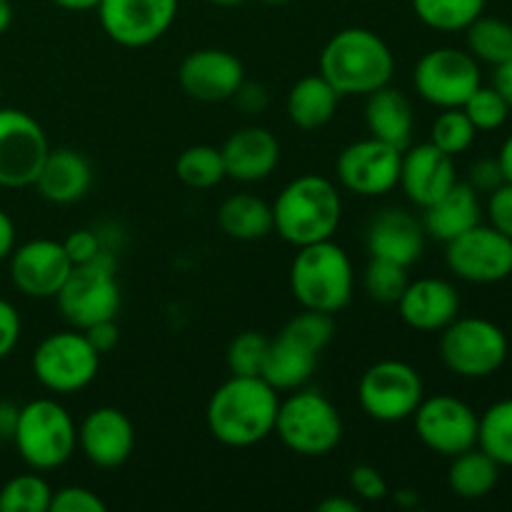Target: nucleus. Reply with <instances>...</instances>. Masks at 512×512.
Returning a JSON list of instances; mask_svg holds the SVG:
<instances>
[{"label":"nucleus","instance_id":"obj_1","mask_svg":"<svg viewBox=\"0 0 512 512\" xmlns=\"http://www.w3.org/2000/svg\"><path fill=\"white\" fill-rule=\"evenodd\" d=\"M280 395L260 375H230L205 408L208 433L225 448H253L270 438Z\"/></svg>","mask_w":512,"mask_h":512},{"label":"nucleus","instance_id":"obj_2","mask_svg":"<svg viewBox=\"0 0 512 512\" xmlns=\"http://www.w3.org/2000/svg\"><path fill=\"white\" fill-rule=\"evenodd\" d=\"M273 208V230L285 243L303 245L330 240L343 220V198L333 180L323 175H298L278 193Z\"/></svg>","mask_w":512,"mask_h":512},{"label":"nucleus","instance_id":"obj_3","mask_svg":"<svg viewBox=\"0 0 512 512\" xmlns=\"http://www.w3.org/2000/svg\"><path fill=\"white\" fill-rule=\"evenodd\" d=\"M395 55L375 30L343 28L320 53V75L343 95H370L390 85Z\"/></svg>","mask_w":512,"mask_h":512},{"label":"nucleus","instance_id":"obj_4","mask_svg":"<svg viewBox=\"0 0 512 512\" xmlns=\"http://www.w3.org/2000/svg\"><path fill=\"white\" fill-rule=\"evenodd\" d=\"M353 260L330 240L303 245L290 265V293L305 310L335 315L353 298Z\"/></svg>","mask_w":512,"mask_h":512},{"label":"nucleus","instance_id":"obj_5","mask_svg":"<svg viewBox=\"0 0 512 512\" xmlns=\"http://www.w3.org/2000/svg\"><path fill=\"white\" fill-rule=\"evenodd\" d=\"M273 433L290 453L325 458L338 448L345 428L340 410L328 395L313 388H298L280 400Z\"/></svg>","mask_w":512,"mask_h":512},{"label":"nucleus","instance_id":"obj_6","mask_svg":"<svg viewBox=\"0 0 512 512\" xmlns=\"http://www.w3.org/2000/svg\"><path fill=\"white\" fill-rule=\"evenodd\" d=\"M13 445L20 460L35 473L63 468L78 448L73 415L53 398H35L18 413Z\"/></svg>","mask_w":512,"mask_h":512},{"label":"nucleus","instance_id":"obj_7","mask_svg":"<svg viewBox=\"0 0 512 512\" xmlns=\"http://www.w3.org/2000/svg\"><path fill=\"white\" fill-rule=\"evenodd\" d=\"M55 300L63 318L78 330L103 320H115L123 298H120L118 260L113 250L103 248L90 263L73 265Z\"/></svg>","mask_w":512,"mask_h":512},{"label":"nucleus","instance_id":"obj_8","mask_svg":"<svg viewBox=\"0 0 512 512\" xmlns=\"http://www.w3.org/2000/svg\"><path fill=\"white\" fill-rule=\"evenodd\" d=\"M440 358L445 368L465 380H483L498 373L508 360V335L498 323L478 315L455 318L440 330Z\"/></svg>","mask_w":512,"mask_h":512},{"label":"nucleus","instance_id":"obj_9","mask_svg":"<svg viewBox=\"0 0 512 512\" xmlns=\"http://www.w3.org/2000/svg\"><path fill=\"white\" fill-rule=\"evenodd\" d=\"M100 358L103 355L90 345L83 330H58L35 348L33 375L50 393L73 395L98 378Z\"/></svg>","mask_w":512,"mask_h":512},{"label":"nucleus","instance_id":"obj_10","mask_svg":"<svg viewBox=\"0 0 512 512\" xmlns=\"http://www.w3.org/2000/svg\"><path fill=\"white\" fill-rule=\"evenodd\" d=\"M425 398L418 370L403 360H378L358 383V403L375 423H403L413 418Z\"/></svg>","mask_w":512,"mask_h":512},{"label":"nucleus","instance_id":"obj_11","mask_svg":"<svg viewBox=\"0 0 512 512\" xmlns=\"http://www.w3.org/2000/svg\"><path fill=\"white\" fill-rule=\"evenodd\" d=\"M415 93L435 108H463L465 100L483 85L480 63L468 50L433 48L415 63Z\"/></svg>","mask_w":512,"mask_h":512},{"label":"nucleus","instance_id":"obj_12","mask_svg":"<svg viewBox=\"0 0 512 512\" xmlns=\"http://www.w3.org/2000/svg\"><path fill=\"white\" fill-rule=\"evenodd\" d=\"M445 263L465 283H503L512 275V240L493 225L478 223L445 243Z\"/></svg>","mask_w":512,"mask_h":512},{"label":"nucleus","instance_id":"obj_13","mask_svg":"<svg viewBox=\"0 0 512 512\" xmlns=\"http://www.w3.org/2000/svg\"><path fill=\"white\" fill-rule=\"evenodd\" d=\"M413 425L420 443L443 458H455L478 445V413L455 395L423 398L413 413Z\"/></svg>","mask_w":512,"mask_h":512},{"label":"nucleus","instance_id":"obj_14","mask_svg":"<svg viewBox=\"0 0 512 512\" xmlns=\"http://www.w3.org/2000/svg\"><path fill=\"white\" fill-rule=\"evenodd\" d=\"M403 150L378 138L355 140L345 145L335 163L340 188L358 198H383L400 183Z\"/></svg>","mask_w":512,"mask_h":512},{"label":"nucleus","instance_id":"obj_15","mask_svg":"<svg viewBox=\"0 0 512 512\" xmlns=\"http://www.w3.org/2000/svg\"><path fill=\"white\" fill-rule=\"evenodd\" d=\"M50 153L38 120L18 108H0V188H28Z\"/></svg>","mask_w":512,"mask_h":512},{"label":"nucleus","instance_id":"obj_16","mask_svg":"<svg viewBox=\"0 0 512 512\" xmlns=\"http://www.w3.org/2000/svg\"><path fill=\"white\" fill-rule=\"evenodd\" d=\"M178 0H100V28L123 48H145L170 30Z\"/></svg>","mask_w":512,"mask_h":512},{"label":"nucleus","instance_id":"obj_17","mask_svg":"<svg viewBox=\"0 0 512 512\" xmlns=\"http://www.w3.org/2000/svg\"><path fill=\"white\" fill-rule=\"evenodd\" d=\"M8 260L10 280L15 288L35 300L55 298L73 270L63 240H28V243L18 245Z\"/></svg>","mask_w":512,"mask_h":512},{"label":"nucleus","instance_id":"obj_18","mask_svg":"<svg viewBox=\"0 0 512 512\" xmlns=\"http://www.w3.org/2000/svg\"><path fill=\"white\" fill-rule=\"evenodd\" d=\"M245 80V68L238 55L223 48H203L180 63L178 83L188 98L200 103L233 100Z\"/></svg>","mask_w":512,"mask_h":512},{"label":"nucleus","instance_id":"obj_19","mask_svg":"<svg viewBox=\"0 0 512 512\" xmlns=\"http://www.w3.org/2000/svg\"><path fill=\"white\" fill-rule=\"evenodd\" d=\"M78 448L90 465L115 470L128 463L135 450V428L128 415L118 408L90 410L78 425Z\"/></svg>","mask_w":512,"mask_h":512},{"label":"nucleus","instance_id":"obj_20","mask_svg":"<svg viewBox=\"0 0 512 512\" xmlns=\"http://www.w3.org/2000/svg\"><path fill=\"white\" fill-rule=\"evenodd\" d=\"M455 183H458L455 160L440 148H435L430 140L420 145H408L403 150L398 185L408 195L410 203L425 210L435 200L443 198Z\"/></svg>","mask_w":512,"mask_h":512},{"label":"nucleus","instance_id":"obj_21","mask_svg":"<svg viewBox=\"0 0 512 512\" xmlns=\"http://www.w3.org/2000/svg\"><path fill=\"white\" fill-rule=\"evenodd\" d=\"M365 248L370 258L390 260L410 268L425 250L423 220L403 208H385L370 218L365 228Z\"/></svg>","mask_w":512,"mask_h":512},{"label":"nucleus","instance_id":"obj_22","mask_svg":"<svg viewBox=\"0 0 512 512\" xmlns=\"http://www.w3.org/2000/svg\"><path fill=\"white\" fill-rule=\"evenodd\" d=\"M398 313L418 333H440L460 315V293L443 278H418L405 285Z\"/></svg>","mask_w":512,"mask_h":512},{"label":"nucleus","instance_id":"obj_23","mask_svg":"<svg viewBox=\"0 0 512 512\" xmlns=\"http://www.w3.org/2000/svg\"><path fill=\"white\" fill-rule=\"evenodd\" d=\"M225 175L238 183H260L270 178L280 163V143L263 125H245L235 130L220 148Z\"/></svg>","mask_w":512,"mask_h":512},{"label":"nucleus","instance_id":"obj_24","mask_svg":"<svg viewBox=\"0 0 512 512\" xmlns=\"http://www.w3.org/2000/svg\"><path fill=\"white\" fill-rule=\"evenodd\" d=\"M40 198L55 205H73L88 195L93 185V168L83 153L73 148H50L45 163L35 178Z\"/></svg>","mask_w":512,"mask_h":512},{"label":"nucleus","instance_id":"obj_25","mask_svg":"<svg viewBox=\"0 0 512 512\" xmlns=\"http://www.w3.org/2000/svg\"><path fill=\"white\" fill-rule=\"evenodd\" d=\"M365 98V125L370 138L383 140L398 150L413 145L415 110L403 90L383 85Z\"/></svg>","mask_w":512,"mask_h":512},{"label":"nucleus","instance_id":"obj_26","mask_svg":"<svg viewBox=\"0 0 512 512\" xmlns=\"http://www.w3.org/2000/svg\"><path fill=\"white\" fill-rule=\"evenodd\" d=\"M318 350L308 348L305 343H300L293 335L283 333L280 330L268 345V355H265L263 370H260V378L275 388L278 393H290V390H298L308 385V380L313 378L315 368H318Z\"/></svg>","mask_w":512,"mask_h":512},{"label":"nucleus","instance_id":"obj_27","mask_svg":"<svg viewBox=\"0 0 512 512\" xmlns=\"http://www.w3.org/2000/svg\"><path fill=\"white\" fill-rule=\"evenodd\" d=\"M423 213L425 235L440 240V243H450L453 238L463 235L465 230L483 223L480 193H475L468 183H460V180L443 195V198L435 200L433 205H428Z\"/></svg>","mask_w":512,"mask_h":512},{"label":"nucleus","instance_id":"obj_28","mask_svg":"<svg viewBox=\"0 0 512 512\" xmlns=\"http://www.w3.org/2000/svg\"><path fill=\"white\" fill-rule=\"evenodd\" d=\"M340 93L323 75H305L290 88L285 98V113L300 130L325 128L338 113Z\"/></svg>","mask_w":512,"mask_h":512},{"label":"nucleus","instance_id":"obj_29","mask_svg":"<svg viewBox=\"0 0 512 512\" xmlns=\"http://www.w3.org/2000/svg\"><path fill=\"white\" fill-rule=\"evenodd\" d=\"M218 225L228 238L240 243L263 240L273 233V208L258 195L235 193L220 205Z\"/></svg>","mask_w":512,"mask_h":512},{"label":"nucleus","instance_id":"obj_30","mask_svg":"<svg viewBox=\"0 0 512 512\" xmlns=\"http://www.w3.org/2000/svg\"><path fill=\"white\" fill-rule=\"evenodd\" d=\"M500 465L478 445L450 458L448 488L460 500H483L498 488Z\"/></svg>","mask_w":512,"mask_h":512},{"label":"nucleus","instance_id":"obj_31","mask_svg":"<svg viewBox=\"0 0 512 512\" xmlns=\"http://www.w3.org/2000/svg\"><path fill=\"white\" fill-rule=\"evenodd\" d=\"M465 40H468V53L478 63L500 65L512 58V25L500 18L480 15L465 28Z\"/></svg>","mask_w":512,"mask_h":512},{"label":"nucleus","instance_id":"obj_32","mask_svg":"<svg viewBox=\"0 0 512 512\" xmlns=\"http://www.w3.org/2000/svg\"><path fill=\"white\" fill-rule=\"evenodd\" d=\"M478 448L500 468H512V398H503L478 415Z\"/></svg>","mask_w":512,"mask_h":512},{"label":"nucleus","instance_id":"obj_33","mask_svg":"<svg viewBox=\"0 0 512 512\" xmlns=\"http://www.w3.org/2000/svg\"><path fill=\"white\" fill-rule=\"evenodd\" d=\"M175 175L183 185L193 190H210L215 185L223 183L228 175H225V163L223 153L215 145H190L175 160Z\"/></svg>","mask_w":512,"mask_h":512},{"label":"nucleus","instance_id":"obj_34","mask_svg":"<svg viewBox=\"0 0 512 512\" xmlns=\"http://www.w3.org/2000/svg\"><path fill=\"white\" fill-rule=\"evenodd\" d=\"M413 10L438 33H460L485 13V0H413Z\"/></svg>","mask_w":512,"mask_h":512},{"label":"nucleus","instance_id":"obj_35","mask_svg":"<svg viewBox=\"0 0 512 512\" xmlns=\"http://www.w3.org/2000/svg\"><path fill=\"white\" fill-rule=\"evenodd\" d=\"M53 488L43 475H15L0 488V512H48Z\"/></svg>","mask_w":512,"mask_h":512},{"label":"nucleus","instance_id":"obj_36","mask_svg":"<svg viewBox=\"0 0 512 512\" xmlns=\"http://www.w3.org/2000/svg\"><path fill=\"white\" fill-rule=\"evenodd\" d=\"M475 125L465 115L463 108H445L443 113L435 118L433 128H430V143L448 153L450 158L463 155L475 143Z\"/></svg>","mask_w":512,"mask_h":512},{"label":"nucleus","instance_id":"obj_37","mask_svg":"<svg viewBox=\"0 0 512 512\" xmlns=\"http://www.w3.org/2000/svg\"><path fill=\"white\" fill-rule=\"evenodd\" d=\"M408 283V268H403L398 263H390V260L370 258L368 268L363 273V288L368 293V298L383 305L398 303Z\"/></svg>","mask_w":512,"mask_h":512},{"label":"nucleus","instance_id":"obj_38","mask_svg":"<svg viewBox=\"0 0 512 512\" xmlns=\"http://www.w3.org/2000/svg\"><path fill=\"white\" fill-rule=\"evenodd\" d=\"M463 110L478 133H493V130H500L508 123L512 108L505 103V98L493 88V85H490V88L488 85H480V88L465 100Z\"/></svg>","mask_w":512,"mask_h":512},{"label":"nucleus","instance_id":"obj_39","mask_svg":"<svg viewBox=\"0 0 512 512\" xmlns=\"http://www.w3.org/2000/svg\"><path fill=\"white\" fill-rule=\"evenodd\" d=\"M270 338H265L258 330H245V333L235 335L225 353V363H228L230 375H260L268 355Z\"/></svg>","mask_w":512,"mask_h":512},{"label":"nucleus","instance_id":"obj_40","mask_svg":"<svg viewBox=\"0 0 512 512\" xmlns=\"http://www.w3.org/2000/svg\"><path fill=\"white\" fill-rule=\"evenodd\" d=\"M283 333L293 335L300 343H305L308 348L323 353L330 345V340L335 338V320L333 315L318 313V310H305L295 318L288 320V325L283 328Z\"/></svg>","mask_w":512,"mask_h":512},{"label":"nucleus","instance_id":"obj_41","mask_svg":"<svg viewBox=\"0 0 512 512\" xmlns=\"http://www.w3.org/2000/svg\"><path fill=\"white\" fill-rule=\"evenodd\" d=\"M348 485L355 498L363 500V503H380L390 495L388 480L373 465H355L348 475Z\"/></svg>","mask_w":512,"mask_h":512},{"label":"nucleus","instance_id":"obj_42","mask_svg":"<svg viewBox=\"0 0 512 512\" xmlns=\"http://www.w3.org/2000/svg\"><path fill=\"white\" fill-rule=\"evenodd\" d=\"M50 510L53 512H105L108 505L100 500L98 493L83 485H65V488L53 490V500H50Z\"/></svg>","mask_w":512,"mask_h":512},{"label":"nucleus","instance_id":"obj_43","mask_svg":"<svg viewBox=\"0 0 512 512\" xmlns=\"http://www.w3.org/2000/svg\"><path fill=\"white\" fill-rule=\"evenodd\" d=\"M485 213H488V225L512 240V183H503L488 195Z\"/></svg>","mask_w":512,"mask_h":512},{"label":"nucleus","instance_id":"obj_44","mask_svg":"<svg viewBox=\"0 0 512 512\" xmlns=\"http://www.w3.org/2000/svg\"><path fill=\"white\" fill-rule=\"evenodd\" d=\"M63 245H65V253H68L70 263L73 265L90 263V260H93L95 255L105 248L103 238H100L95 230H88V228L73 230V233L63 240Z\"/></svg>","mask_w":512,"mask_h":512},{"label":"nucleus","instance_id":"obj_45","mask_svg":"<svg viewBox=\"0 0 512 512\" xmlns=\"http://www.w3.org/2000/svg\"><path fill=\"white\" fill-rule=\"evenodd\" d=\"M505 183L503 168H500L498 158H480L470 165L468 185L480 195H490L495 188Z\"/></svg>","mask_w":512,"mask_h":512},{"label":"nucleus","instance_id":"obj_46","mask_svg":"<svg viewBox=\"0 0 512 512\" xmlns=\"http://www.w3.org/2000/svg\"><path fill=\"white\" fill-rule=\"evenodd\" d=\"M20 333H23V323H20L18 308L0 298V360H5L13 353L20 340Z\"/></svg>","mask_w":512,"mask_h":512},{"label":"nucleus","instance_id":"obj_47","mask_svg":"<svg viewBox=\"0 0 512 512\" xmlns=\"http://www.w3.org/2000/svg\"><path fill=\"white\" fill-rule=\"evenodd\" d=\"M233 103L238 105L245 115H260L270 103L268 88H265L263 83H248V80H243L238 93L233 95Z\"/></svg>","mask_w":512,"mask_h":512},{"label":"nucleus","instance_id":"obj_48","mask_svg":"<svg viewBox=\"0 0 512 512\" xmlns=\"http://www.w3.org/2000/svg\"><path fill=\"white\" fill-rule=\"evenodd\" d=\"M83 333L100 355L110 353V350H115V345L120 343V330L118 325H115V320H103V323L90 325Z\"/></svg>","mask_w":512,"mask_h":512},{"label":"nucleus","instance_id":"obj_49","mask_svg":"<svg viewBox=\"0 0 512 512\" xmlns=\"http://www.w3.org/2000/svg\"><path fill=\"white\" fill-rule=\"evenodd\" d=\"M493 88L498 90L500 95H503L505 103H508L512 108V58L505 60V63L495 65Z\"/></svg>","mask_w":512,"mask_h":512},{"label":"nucleus","instance_id":"obj_50","mask_svg":"<svg viewBox=\"0 0 512 512\" xmlns=\"http://www.w3.org/2000/svg\"><path fill=\"white\" fill-rule=\"evenodd\" d=\"M18 413V405H13L10 400H0V440H13Z\"/></svg>","mask_w":512,"mask_h":512},{"label":"nucleus","instance_id":"obj_51","mask_svg":"<svg viewBox=\"0 0 512 512\" xmlns=\"http://www.w3.org/2000/svg\"><path fill=\"white\" fill-rule=\"evenodd\" d=\"M15 250V223L5 210H0V260H8Z\"/></svg>","mask_w":512,"mask_h":512},{"label":"nucleus","instance_id":"obj_52","mask_svg":"<svg viewBox=\"0 0 512 512\" xmlns=\"http://www.w3.org/2000/svg\"><path fill=\"white\" fill-rule=\"evenodd\" d=\"M318 512H360V503L355 498H343V495H330V498L320 500Z\"/></svg>","mask_w":512,"mask_h":512},{"label":"nucleus","instance_id":"obj_53","mask_svg":"<svg viewBox=\"0 0 512 512\" xmlns=\"http://www.w3.org/2000/svg\"><path fill=\"white\" fill-rule=\"evenodd\" d=\"M498 163H500V168H503L505 183H512V133L505 138V143L500 145Z\"/></svg>","mask_w":512,"mask_h":512},{"label":"nucleus","instance_id":"obj_54","mask_svg":"<svg viewBox=\"0 0 512 512\" xmlns=\"http://www.w3.org/2000/svg\"><path fill=\"white\" fill-rule=\"evenodd\" d=\"M58 8L70 10V13H85V10H95L100 5V0H53Z\"/></svg>","mask_w":512,"mask_h":512},{"label":"nucleus","instance_id":"obj_55","mask_svg":"<svg viewBox=\"0 0 512 512\" xmlns=\"http://www.w3.org/2000/svg\"><path fill=\"white\" fill-rule=\"evenodd\" d=\"M395 503H398L400 508H415V505L420 503L418 490H413V488H400V490H395Z\"/></svg>","mask_w":512,"mask_h":512},{"label":"nucleus","instance_id":"obj_56","mask_svg":"<svg viewBox=\"0 0 512 512\" xmlns=\"http://www.w3.org/2000/svg\"><path fill=\"white\" fill-rule=\"evenodd\" d=\"M10 23H13V5L10 0H0V35L10 28Z\"/></svg>","mask_w":512,"mask_h":512},{"label":"nucleus","instance_id":"obj_57","mask_svg":"<svg viewBox=\"0 0 512 512\" xmlns=\"http://www.w3.org/2000/svg\"><path fill=\"white\" fill-rule=\"evenodd\" d=\"M210 3L223 5V8H230V5H243V3H248V0H210Z\"/></svg>","mask_w":512,"mask_h":512},{"label":"nucleus","instance_id":"obj_58","mask_svg":"<svg viewBox=\"0 0 512 512\" xmlns=\"http://www.w3.org/2000/svg\"><path fill=\"white\" fill-rule=\"evenodd\" d=\"M265 5H285V3H290V0H263Z\"/></svg>","mask_w":512,"mask_h":512},{"label":"nucleus","instance_id":"obj_59","mask_svg":"<svg viewBox=\"0 0 512 512\" xmlns=\"http://www.w3.org/2000/svg\"><path fill=\"white\" fill-rule=\"evenodd\" d=\"M0 93H3V88H0Z\"/></svg>","mask_w":512,"mask_h":512}]
</instances>
